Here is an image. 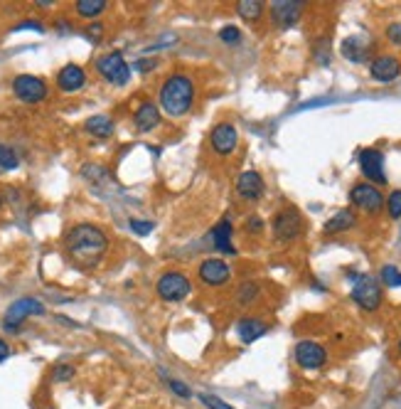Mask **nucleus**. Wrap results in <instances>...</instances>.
<instances>
[{"label":"nucleus","mask_w":401,"mask_h":409,"mask_svg":"<svg viewBox=\"0 0 401 409\" xmlns=\"http://www.w3.org/2000/svg\"><path fill=\"white\" fill-rule=\"evenodd\" d=\"M101 35V22H94L91 30H89V37H99Z\"/></svg>","instance_id":"obj_40"},{"label":"nucleus","mask_w":401,"mask_h":409,"mask_svg":"<svg viewBox=\"0 0 401 409\" xmlns=\"http://www.w3.org/2000/svg\"><path fill=\"white\" fill-rule=\"evenodd\" d=\"M133 124H136L138 131H153V128L160 124V111H158V106L153 104V101H143L136 109Z\"/></svg>","instance_id":"obj_18"},{"label":"nucleus","mask_w":401,"mask_h":409,"mask_svg":"<svg viewBox=\"0 0 401 409\" xmlns=\"http://www.w3.org/2000/svg\"><path fill=\"white\" fill-rule=\"evenodd\" d=\"M381 281L386 286H401V272L396 267H384L381 269Z\"/></svg>","instance_id":"obj_30"},{"label":"nucleus","mask_w":401,"mask_h":409,"mask_svg":"<svg viewBox=\"0 0 401 409\" xmlns=\"http://www.w3.org/2000/svg\"><path fill=\"white\" fill-rule=\"evenodd\" d=\"M167 385H170V389L177 394V397H185V399L192 397V392H190V387H188V385L180 382V380H167Z\"/></svg>","instance_id":"obj_34"},{"label":"nucleus","mask_w":401,"mask_h":409,"mask_svg":"<svg viewBox=\"0 0 401 409\" xmlns=\"http://www.w3.org/2000/svg\"><path fill=\"white\" fill-rule=\"evenodd\" d=\"M197 274H199V281L207 283V286H225L232 278L229 264L222 262V259H204V262L199 264Z\"/></svg>","instance_id":"obj_11"},{"label":"nucleus","mask_w":401,"mask_h":409,"mask_svg":"<svg viewBox=\"0 0 401 409\" xmlns=\"http://www.w3.org/2000/svg\"><path fill=\"white\" fill-rule=\"evenodd\" d=\"M199 399H202V404L209 409H234L232 404H227L225 399H219L217 394H199Z\"/></svg>","instance_id":"obj_31"},{"label":"nucleus","mask_w":401,"mask_h":409,"mask_svg":"<svg viewBox=\"0 0 401 409\" xmlns=\"http://www.w3.org/2000/svg\"><path fill=\"white\" fill-rule=\"evenodd\" d=\"M74 378V367L72 365H57L52 370V380H57V382H67V380Z\"/></svg>","instance_id":"obj_32"},{"label":"nucleus","mask_w":401,"mask_h":409,"mask_svg":"<svg viewBox=\"0 0 401 409\" xmlns=\"http://www.w3.org/2000/svg\"><path fill=\"white\" fill-rule=\"evenodd\" d=\"M236 333H239V338L244 343H254V341H259L261 336L268 333V325L261 318H241L239 325H236Z\"/></svg>","instance_id":"obj_19"},{"label":"nucleus","mask_w":401,"mask_h":409,"mask_svg":"<svg viewBox=\"0 0 401 409\" xmlns=\"http://www.w3.org/2000/svg\"><path fill=\"white\" fill-rule=\"evenodd\" d=\"M349 200H352V202L360 207V210L370 212V215H377V212H379L381 207L386 204L384 195H381L379 190H377L374 185H370V183L354 185L352 193H349Z\"/></svg>","instance_id":"obj_8"},{"label":"nucleus","mask_w":401,"mask_h":409,"mask_svg":"<svg viewBox=\"0 0 401 409\" xmlns=\"http://www.w3.org/2000/svg\"><path fill=\"white\" fill-rule=\"evenodd\" d=\"M0 168H6V170H13L17 168V156L13 148H8L6 143H0Z\"/></svg>","instance_id":"obj_27"},{"label":"nucleus","mask_w":401,"mask_h":409,"mask_svg":"<svg viewBox=\"0 0 401 409\" xmlns=\"http://www.w3.org/2000/svg\"><path fill=\"white\" fill-rule=\"evenodd\" d=\"M367 52H370V45H362L360 37H347L342 43V54L349 62H362L367 59Z\"/></svg>","instance_id":"obj_23"},{"label":"nucleus","mask_w":401,"mask_h":409,"mask_svg":"<svg viewBox=\"0 0 401 409\" xmlns=\"http://www.w3.org/2000/svg\"><path fill=\"white\" fill-rule=\"evenodd\" d=\"M360 168H362V175H365L367 180H372V183H379V185L386 183L384 156H381V151H377V148H365V151L360 153Z\"/></svg>","instance_id":"obj_12"},{"label":"nucleus","mask_w":401,"mask_h":409,"mask_svg":"<svg viewBox=\"0 0 401 409\" xmlns=\"http://www.w3.org/2000/svg\"><path fill=\"white\" fill-rule=\"evenodd\" d=\"M386 210H389V215L394 217V220L401 217V190H394V193L386 198Z\"/></svg>","instance_id":"obj_28"},{"label":"nucleus","mask_w":401,"mask_h":409,"mask_svg":"<svg viewBox=\"0 0 401 409\" xmlns=\"http://www.w3.org/2000/svg\"><path fill=\"white\" fill-rule=\"evenodd\" d=\"M264 230V222H261V217H249V220H246V232H261Z\"/></svg>","instance_id":"obj_36"},{"label":"nucleus","mask_w":401,"mask_h":409,"mask_svg":"<svg viewBox=\"0 0 401 409\" xmlns=\"http://www.w3.org/2000/svg\"><path fill=\"white\" fill-rule=\"evenodd\" d=\"M209 143H212L214 153H219V156H232L236 151V146H239V131L234 128V124L222 121V124H217L212 128Z\"/></svg>","instance_id":"obj_9"},{"label":"nucleus","mask_w":401,"mask_h":409,"mask_svg":"<svg viewBox=\"0 0 401 409\" xmlns=\"http://www.w3.org/2000/svg\"><path fill=\"white\" fill-rule=\"evenodd\" d=\"M45 313V306L40 304L37 299H20L8 308L6 313V328L8 331H15L17 325L27 318V315H40Z\"/></svg>","instance_id":"obj_13"},{"label":"nucleus","mask_w":401,"mask_h":409,"mask_svg":"<svg viewBox=\"0 0 401 409\" xmlns=\"http://www.w3.org/2000/svg\"><path fill=\"white\" fill-rule=\"evenodd\" d=\"M386 37H389L394 45H401V25H399V22L389 25V30H386Z\"/></svg>","instance_id":"obj_35"},{"label":"nucleus","mask_w":401,"mask_h":409,"mask_svg":"<svg viewBox=\"0 0 401 409\" xmlns=\"http://www.w3.org/2000/svg\"><path fill=\"white\" fill-rule=\"evenodd\" d=\"M96 69H99V74L106 79V82L119 84V87H123L130 77V67L126 64V59L121 52H109V54H104V57H99Z\"/></svg>","instance_id":"obj_4"},{"label":"nucleus","mask_w":401,"mask_h":409,"mask_svg":"<svg viewBox=\"0 0 401 409\" xmlns=\"http://www.w3.org/2000/svg\"><path fill=\"white\" fill-rule=\"evenodd\" d=\"M106 0H79L77 3V13L82 17H96V15H101V13L106 10Z\"/></svg>","instance_id":"obj_25"},{"label":"nucleus","mask_w":401,"mask_h":409,"mask_svg":"<svg viewBox=\"0 0 401 409\" xmlns=\"http://www.w3.org/2000/svg\"><path fill=\"white\" fill-rule=\"evenodd\" d=\"M296 362L303 370H318L328 362V350L315 341H301L296 345Z\"/></svg>","instance_id":"obj_10"},{"label":"nucleus","mask_w":401,"mask_h":409,"mask_svg":"<svg viewBox=\"0 0 401 409\" xmlns=\"http://www.w3.org/2000/svg\"><path fill=\"white\" fill-rule=\"evenodd\" d=\"M190 291H192V286H190V278L183 272H165L158 278V296L162 301L177 304V301L188 299Z\"/></svg>","instance_id":"obj_3"},{"label":"nucleus","mask_w":401,"mask_h":409,"mask_svg":"<svg viewBox=\"0 0 401 409\" xmlns=\"http://www.w3.org/2000/svg\"><path fill=\"white\" fill-rule=\"evenodd\" d=\"M303 10V3L298 0H278V3H271V17L278 27H291L298 22Z\"/></svg>","instance_id":"obj_14"},{"label":"nucleus","mask_w":401,"mask_h":409,"mask_svg":"<svg viewBox=\"0 0 401 409\" xmlns=\"http://www.w3.org/2000/svg\"><path fill=\"white\" fill-rule=\"evenodd\" d=\"M236 193L244 200H259L264 195V178H261L256 170H246L236 178Z\"/></svg>","instance_id":"obj_16"},{"label":"nucleus","mask_w":401,"mask_h":409,"mask_svg":"<svg viewBox=\"0 0 401 409\" xmlns=\"http://www.w3.org/2000/svg\"><path fill=\"white\" fill-rule=\"evenodd\" d=\"M8 355H10V348H8V343L0 338V362L8 360Z\"/></svg>","instance_id":"obj_39"},{"label":"nucleus","mask_w":401,"mask_h":409,"mask_svg":"<svg viewBox=\"0 0 401 409\" xmlns=\"http://www.w3.org/2000/svg\"><path fill=\"white\" fill-rule=\"evenodd\" d=\"M303 230L301 212L296 207H283L276 217H273V235L278 241H293Z\"/></svg>","instance_id":"obj_7"},{"label":"nucleus","mask_w":401,"mask_h":409,"mask_svg":"<svg viewBox=\"0 0 401 409\" xmlns=\"http://www.w3.org/2000/svg\"><path fill=\"white\" fill-rule=\"evenodd\" d=\"M128 225H130V230L136 232V235H141V237L151 235V232H153V227H156V225H153L151 220H130Z\"/></svg>","instance_id":"obj_33"},{"label":"nucleus","mask_w":401,"mask_h":409,"mask_svg":"<svg viewBox=\"0 0 401 409\" xmlns=\"http://www.w3.org/2000/svg\"><path fill=\"white\" fill-rule=\"evenodd\" d=\"M236 10H239V15L244 17V20L254 22L261 17V13H264V3H259V0H241V3H236Z\"/></svg>","instance_id":"obj_24"},{"label":"nucleus","mask_w":401,"mask_h":409,"mask_svg":"<svg viewBox=\"0 0 401 409\" xmlns=\"http://www.w3.org/2000/svg\"><path fill=\"white\" fill-rule=\"evenodd\" d=\"M399 355H401V341H399Z\"/></svg>","instance_id":"obj_41"},{"label":"nucleus","mask_w":401,"mask_h":409,"mask_svg":"<svg viewBox=\"0 0 401 409\" xmlns=\"http://www.w3.org/2000/svg\"><path fill=\"white\" fill-rule=\"evenodd\" d=\"M67 252L84 264H94L109 247V237L94 225H77L67 232Z\"/></svg>","instance_id":"obj_1"},{"label":"nucleus","mask_w":401,"mask_h":409,"mask_svg":"<svg viewBox=\"0 0 401 409\" xmlns=\"http://www.w3.org/2000/svg\"><path fill=\"white\" fill-rule=\"evenodd\" d=\"M86 84V74H84V69L79 67V64H67L64 69H59L57 74V87L62 91H67V94H72V91H79L82 87Z\"/></svg>","instance_id":"obj_17"},{"label":"nucleus","mask_w":401,"mask_h":409,"mask_svg":"<svg viewBox=\"0 0 401 409\" xmlns=\"http://www.w3.org/2000/svg\"><path fill=\"white\" fill-rule=\"evenodd\" d=\"M25 27H32V30H37V32H42V30H45V27H42V25H40V22H37V20H25V22H20V25H17L15 30H25Z\"/></svg>","instance_id":"obj_37"},{"label":"nucleus","mask_w":401,"mask_h":409,"mask_svg":"<svg viewBox=\"0 0 401 409\" xmlns=\"http://www.w3.org/2000/svg\"><path fill=\"white\" fill-rule=\"evenodd\" d=\"M13 91L20 101L25 104H37L47 96V84L42 82L40 77H32V74H20V77L13 79Z\"/></svg>","instance_id":"obj_6"},{"label":"nucleus","mask_w":401,"mask_h":409,"mask_svg":"<svg viewBox=\"0 0 401 409\" xmlns=\"http://www.w3.org/2000/svg\"><path fill=\"white\" fill-rule=\"evenodd\" d=\"M195 104V84L185 74H172L160 87V106L167 116H185Z\"/></svg>","instance_id":"obj_2"},{"label":"nucleus","mask_w":401,"mask_h":409,"mask_svg":"<svg viewBox=\"0 0 401 409\" xmlns=\"http://www.w3.org/2000/svg\"><path fill=\"white\" fill-rule=\"evenodd\" d=\"M219 37H222V43H227V45H239L241 43V32L236 30L234 25L222 27V30H219Z\"/></svg>","instance_id":"obj_29"},{"label":"nucleus","mask_w":401,"mask_h":409,"mask_svg":"<svg viewBox=\"0 0 401 409\" xmlns=\"http://www.w3.org/2000/svg\"><path fill=\"white\" fill-rule=\"evenodd\" d=\"M370 74L377 79V82H394L396 77L401 74V62L391 54H381V57L372 59L370 64Z\"/></svg>","instance_id":"obj_15"},{"label":"nucleus","mask_w":401,"mask_h":409,"mask_svg":"<svg viewBox=\"0 0 401 409\" xmlns=\"http://www.w3.org/2000/svg\"><path fill=\"white\" fill-rule=\"evenodd\" d=\"M212 239H214V247H217L219 252L234 254V244H232V222H229V217H225V220H219V225L212 230Z\"/></svg>","instance_id":"obj_20"},{"label":"nucleus","mask_w":401,"mask_h":409,"mask_svg":"<svg viewBox=\"0 0 401 409\" xmlns=\"http://www.w3.org/2000/svg\"><path fill=\"white\" fill-rule=\"evenodd\" d=\"M352 301L365 311H377L381 304V289L372 276H357L352 286Z\"/></svg>","instance_id":"obj_5"},{"label":"nucleus","mask_w":401,"mask_h":409,"mask_svg":"<svg viewBox=\"0 0 401 409\" xmlns=\"http://www.w3.org/2000/svg\"><path fill=\"white\" fill-rule=\"evenodd\" d=\"M86 131L96 138H109L114 133V121L106 114H96L91 119H86Z\"/></svg>","instance_id":"obj_22"},{"label":"nucleus","mask_w":401,"mask_h":409,"mask_svg":"<svg viewBox=\"0 0 401 409\" xmlns=\"http://www.w3.org/2000/svg\"><path fill=\"white\" fill-rule=\"evenodd\" d=\"M156 67V59H138L136 62V69H141V72H146V69H153Z\"/></svg>","instance_id":"obj_38"},{"label":"nucleus","mask_w":401,"mask_h":409,"mask_svg":"<svg viewBox=\"0 0 401 409\" xmlns=\"http://www.w3.org/2000/svg\"><path fill=\"white\" fill-rule=\"evenodd\" d=\"M354 222H357V217H354L352 210H340L325 222V235H340V232H347L354 227Z\"/></svg>","instance_id":"obj_21"},{"label":"nucleus","mask_w":401,"mask_h":409,"mask_svg":"<svg viewBox=\"0 0 401 409\" xmlns=\"http://www.w3.org/2000/svg\"><path fill=\"white\" fill-rule=\"evenodd\" d=\"M256 294H259V286H256L254 281H244V283L239 286V291H236V301H239L241 306L254 304Z\"/></svg>","instance_id":"obj_26"},{"label":"nucleus","mask_w":401,"mask_h":409,"mask_svg":"<svg viewBox=\"0 0 401 409\" xmlns=\"http://www.w3.org/2000/svg\"><path fill=\"white\" fill-rule=\"evenodd\" d=\"M0 207H3V198H0Z\"/></svg>","instance_id":"obj_42"}]
</instances>
